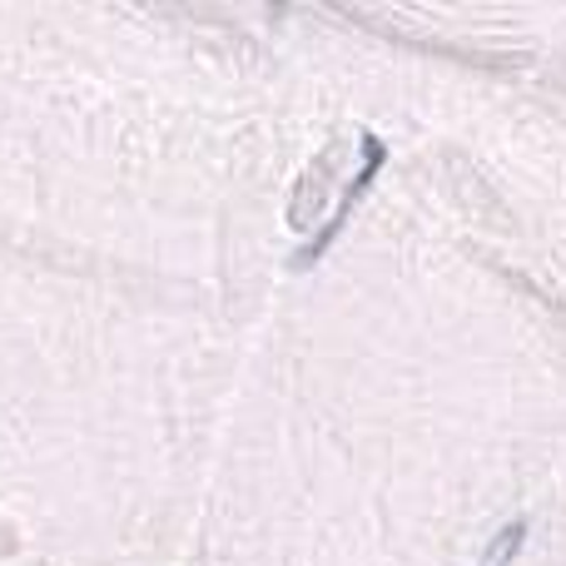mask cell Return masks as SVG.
Wrapping results in <instances>:
<instances>
[{
  "label": "cell",
  "mask_w": 566,
  "mask_h": 566,
  "mask_svg": "<svg viewBox=\"0 0 566 566\" xmlns=\"http://www.w3.org/2000/svg\"><path fill=\"white\" fill-rule=\"evenodd\" d=\"M382 159H388V145H382L378 135H363V169L348 179V189H343V205H338V214H333L328 224H323L318 234H313L308 244H303L298 254H293V269H313L323 254H328V249H333V239H338V234H343V224H348V214H353V209H358V199L368 195V185H373V179H378Z\"/></svg>",
  "instance_id": "6da1fadb"
},
{
  "label": "cell",
  "mask_w": 566,
  "mask_h": 566,
  "mask_svg": "<svg viewBox=\"0 0 566 566\" xmlns=\"http://www.w3.org/2000/svg\"><path fill=\"white\" fill-rule=\"evenodd\" d=\"M333 165H338V149L328 145L318 155V165H313L308 175L298 179V189H293V205H289V224L293 229H308L313 219H318L323 199H328V189H333Z\"/></svg>",
  "instance_id": "7a4b0ae2"
},
{
  "label": "cell",
  "mask_w": 566,
  "mask_h": 566,
  "mask_svg": "<svg viewBox=\"0 0 566 566\" xmlns=\"http://www.w3.org/2000/svg\"><path fill=\"white\" fill-rule=\"evenodd\" d=\"M522 542H527V522H507V527L497 532V537L488 542V552H482V566H507L512 557L522 552Z\"/></svg>",
  "instance_id": "3957f363"
}]
</instances>
